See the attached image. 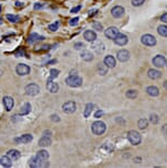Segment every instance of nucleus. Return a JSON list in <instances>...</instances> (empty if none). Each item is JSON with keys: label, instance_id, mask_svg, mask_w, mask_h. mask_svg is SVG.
I'll return each mask as SVG.
<instances>
[{"label": "nucleus", "instance_id": "f257e3e1", "mask_svg": "<svg viewBox=\"0 0 167 168\" xmlns=\"http://www.w3.org/2000/svg\"><path fill=\"white\" fill-rule=\"evenodd\" d=\"M91 131L92 133L96 134V135H101L106 132V124L102 121H96L92 123L91 125Z\"/></svg>", "mask_w": 167, "mask_h": 168}, {"label": "nucleus", "instance_id": "f03ea898", "mask_svg": "<svg viewBox=\"0 0 167 168\" xmlns=\"http://www.w3.org/2000/svg\"><path fill=\"white\" fill-rule=\"evenodd\" d=\"M66 84L68 85L69 87H73V88H77L79 86H81L83 84V78L78 77V76H69V77L66 78Z\"/></svg>", "mask_w": 167, "mask_h": 168}, {"label": "nucleus", "instance_id": "7ed1b4c3", "mask_svg": "<svg viewBox=\"0 0 167 168\" xmlns=\"http://www.w3.org/2000/svg\"><path fill=\"white\" fill-rule=\"evenodd\" d=\"M128 140L130 141L132 145H139L142 141V137L136 131H130L128 132Z\"/></svg>", "mask_w": 167, "mask_h": 168}, {"label": "nucleus", "instance_id": "20e7f679", "mask_svg": "<svg viewBox=\"0 0 167 168\" xmlns=\"http://www.w3.org/2000/svg\"><path fill=\"white\" fill-rule=\"evenodd\" d=\"M29 166H30V167H33V168L45 167V166H49V161H43L35 156V157H32V158L30 159Z\"/></svg>", "mask_w": 167, "mask_h": 168}, {"label": "nucleus", "instance_id": "39448f33", "mask_svg": "<svg viewBox=\"0 0 167 168\" xmlns=\"http://www.w3.org/2000/svg\"><path fill=\"white\" fill-rule=\"evenodd\" d=\"M24 91L28 96H36L39 92H40V87L37 86L36 84H29L25 86L24 88Z\"/></svg>", "mask_w": 167, "mask_h": 168}, {"label": "nucleus", "instance_id": "423d86ee", "mask_svg": "<svg viewBox=\"0 0 167 168\" xmlns=\"http://www.w3.org/2000/svg\"><path fill=\"white\" fill-rule=\"evenodd\" d=\"M141 42L146 46H154L156 44V39L151 34H144L141 37Z\"/></svg>", "mask_w": 167, "mask_h": 168}, {"label": "nucleus", "instance_id": "0eeeda50", "mask_svg": "<svg viewBox=\"0 0 167 168\" xmlns=\"http://www.w3.org/2000/svg\"><path fill=\"white\" fill-rule=\"evenodd\" d=\"M30 67H29L28 65H25V64H19V65H17V67H15V71H17V74L18 75H20V76H25V75H28L29 73H30Z\"/></svg>", "mask_w": 167, "mask_h": 168}, {"label": "nucleus", "instance_id": "6e6552de", "mask_svg": "<svg viewBox=\"0 0 167 168\" xmlns=\"http://www.w3.org/2000/svg\"><path fill=\"white\" fill-rule=\"evenodd\" d=\"M62 109L65 113H73L76 111V103L74 101H67L63 105Z\"/></svg>", "mask_w": 167, "mask_h": 168}, {"label": "nucleus", "instance_id": "1a4fd4ad", "mask_svg": "<svg viewBox=\"0 0 167 168\" xmlns=\"http://www.w3.org/2000/svg\"><path fill=\"white\" fill-rule=\"evenodd\" d=\"M166 58L163 55H157L153 58V64L155 67H164V66H166Z\"/></svg>", "mask_w": 167, "mask_h": 168}, {"label": "nucleus", "instance_id": "9d476101", "mask_svg": "<svg viewBox=\"0 0 167 168\" xmlns=\"http://www.w3.org/2000/svg\"><path fill=\"white\" fill-rule=\"evenodd\" d=\"M111 14L113 18H122L124 15V8L121 7V6H116V7L112 8L111 10Z\"/></svg>", "mask_w": 167, "mask_h": 168}, {"label": "nucleus", "instance_id": "9b49d317", "mask_svg": "<svg viewBox=\"0 0 167 168\" xmlns=\"http://www.w3.org/2000/svg\"><path fill=\"white\" fill-rule=\"evenodd\" d=\"M113 41H114V43L117 44V45H120V46H123V45H125L126 43H128V41H129V39H128V36L124 34H122V33H119L114 39H113Z\"/></svg>", "mask_w": 167, "mask_h": 168}, {"label": "nucleus", "instance_id": "f8f14e48", "mask_svg": "<svg viewBox=\"0 0 167 168\" xmlns=\"http://www.w3.org/2000/svg\"><path fill=\"white\" fill-rule=\"evenodd\" d=\"M118 34H119V30L116 27H109V28L104 31V35L108 39H111V40H113Z\"/></svg>", "mask_w": 167, "mask_h": 168}, {"label": "nucleus", "instance_id": "ddd939ff", "mask_svg": "<svg viewBox=\"0 0 167 168\" xmlns=\"http://www.w3.org/2000/svg\"><path fill=\"white\" fill-rule=\"evenodd\" d=\"M91 47H92V49H94L96 53H98V54H101V53L104 51V44L101 42V41H98L97 39H96V40L94 41V43H92Z\"/></svg>", "mask_w": 167, "mask_h": 168}, {"label": "nucleus", "instance_id": "4468645a", "mask_svg": "<svg viewBox=\"0 0 167 168\" xmlns=\"http://www.w3.org/2000/svg\"><path fill=\"white\" fill-rule=\"evenodd\" d=\"M117 58L120 62H126L130 58V53L126 49H121L117 53Z\"/></svg>", "mask_w": 167, "mask_h": 168}, {"label": "nucleus", "instance_id": "2eb2a0df", "mask_svg": "<svg viewBox=\"0 0 167 168\" xmlns=\"http://www.w3.org/2000/svg\"><path fill=\"white\" fill-rule=\"evenodd\" d=\"M3 105H5V108H6L7 111H11L13 109L14 100L11 97L6 96V97H3Z\"/></svg>", "mask_w": 167, "mask_h": 168}, {"label": "nucleus", "instance_id": "dca6fc26", "mask_svg": "<svg viewBox=\"0 0 167 168\" xmlns=\"http://www.w3.org/2000/svg\"><path fill=\"white\" fill-rule=\"evenodd\" d=\"M84 37H85V40L88 41V42H94V41L97 39V34H96L94 31H91V30H87V31H85V33H84Z\"/></svg>", "mask_w": 167, "mask_h": 168}, {"label": "nucleus", "instance_id": "f3484780", "mask_svg": "<svg viewBox=\"0 0 167 168\" xmlns=\"http://www.w3.org/2000/svg\"><path fill=\"white\" fill-rule=\"evenodd\" d=\"M147 76L151 78V79L156 80V79H160L162 77V73H160V70L151 68V69H148V71H147Z\"/></svg>", "mask_w": 167, "mask_h": 168}, {"label": "nucleus", "instance_id": "a211bd4d", "mask_svg": "<svg viewBox=\"0 0 167 168\" xmlns=\"http://www.w3.org/2000/svg\"><path fill=\"white\" fill-rule=\"evenodd\" d=\"M46 88L49 89V92H52V93H56V92L58 91V89H59V86L56 84V83L52 81V80L49 79V80H47V85H46Z\"/></svg>", "mask_w": 167, "mask_h": 168}, {"label": "nucleus", "instance_id": "6ab92c4d", "mask_svg": "<svg viewBox=\"0 0 167 168\" xmlns=\"http://www.w3.org/2000/svg\"><path fill=\"white\" fill-rule=\"evenodd\" d=\"M0 165L3 166V167H11L12 165V159L6 155V156H1L0 157Z\"/></svg>", "mask_w": 167, "mask_h": 168}, {"label": "nucleus", "instance_id": "aec40b11", "mask_svg": "<svg viewBox=\"0 0 167 168\" xmlns=\"http://www.w3.org/2000/svg\"><path fill=\"white\" fill-rule=\"evenodd\" d=\"M146 92H147V95L151 96V97H157V96L160 95L158 88L155 87V86H148V87L146 88Z\"/></svg>", "mask_w": 167, "mask_h": 168}, {"label": "nucleus", "instance_id": "412c9836", "mask_svg": "<svg viewBox=\"0 0 167 168\" xmlns=\"http://www.w3.org/2000/svg\"><path fill=\"white\" fill-rule=\"evenodd\" d=\"M32 140H33V136H32L31 134H24V135L20 136L19 139H15L17 142L23 143V144H28V143H30V142H32Z\"/></svg>", "mask_w": 167, "mask_h": 168}, {"label": "nucleus", "instance_id": "4be33fe9", "mask_svg": "<svg viewBox=\"0 0 167 168\" xmlns=\"http://www.w3.org/2000/svg\"><path fill=\"white\" fill-rule=\"evenodd\" d=\"M104 63L108 66V67H110V68H113L114 66H116V59H114V57L111 55H108L104 57Z\"/></svg>", "mask_w": 167, "mask_h": 168}, {"label": "nucleus", "instance_id": "5701e85b", "mask_svg": "<svg viewBox=\"0 0 167 168\" xmlns=\"http://www.w3.org/2000/svg\"><path fill=\"white\" fill-rule=\"evenodd\" d=\"M42 40H44V36H42V35H39L37 33H31L30 36H29V43H35L37 42V41H42Z\"/></svg>", "mask_w": 167, "mask_h": 168}, {"label": "nucleus", "instance_id": "b1692460", "mask_svg": "<svg viewBox=\"0 0 167 168\" xmlns=\"http://www.w3.org/2000/svg\"><path fill=\"white\" fill-rule=\"evenodd\" d=\"M7 155L12 159V161H17V159L20 158L21 153L19 152V151H17V149H10V151L7 153Z\"/></svg>", "mask_w": 167, "mask_h": 168}, {"label": "nucleus", "instance_id": "393cba45", "mask_svg": "<svg viewBox=\"0 0 167 168\" xmlns=\"http://www.w3.org/2000/svg\"><path fill=\"white\" fill-rule=\"evenodd\" d=\"M36 157H37V158H40V159L43 161H49V153L45 151V149H42V151H39V152H37Z\"/></svg>", "mask_w": 167, "mask_h": 168}, {"label": "nucleus", "instance_id": "a878e982", "mask_svg": "<svg viewBox=\"0 0 167 168\" xmlns=\"http://www.w3.org/2000/svg\"><path fill=\"white\" fill-rule=\"evenodd\" d=\"M51 143H52V141H51V139H49V136H43L41 140L39 141V145L42 147H46L49 146V145H51Z\"/></svg>", "mask_w": 167, "mask_h": 168}, {"label": "nucleus", "instance_id": "bb28decb", "mask_svg": "<svg viewBox=\"0 0 167 168\" xmlns=\"http://www.w3.org/2000/svg\"><path fill=\"white\" fill-rule=\"evenodd\" d=\"M30 112H31V105L29 102H25L24 105L21 107L20 113L22 115H25V114H29Z\"/></svg>", "mask_w": 167, "mask_h": 168}, {"label": "nucleus", "instance_id": "cd10ccee", "mask_svg": "<svg viewBox=\"0 0 167 168\" xmlns=\"http://www.w3.org/2000/svg\"><path fill=\"white\" fill-rule=\"evenodd\" d=\"M80 56H81V58H83L84 61H86V62H90V61H92V58H94V56H92V54H91L89 51H84L83 53L80 54Z\"/></svg>", "mask_w": 167, "mask_h": 168}, {"label": "nucleus", "instance_id": "c85d7f7f", "mask_svg": "<svg viewBox=\"0 0 167 168\" xmlns=\"http://www.w3.org/2000/svg\"><path fill=\"white\" fill-rule=\"evenodd\" d=\"M94 103H87L86 105V108H85V111H84V115H85V118H88L89 115H90L91 111H92V109H94Z\"/></svg>", "mask_w": 167, "mask_h": 168}, {"label": "nucleus", "instance_id": "c756f323", "mask_svg": "<svg viewBox=\"0 0 167 168\" xmlns=\"http://www.w3.org/2000/svg\"><path fill=\"white\" fill-rule=\"evenodd\" d=\"M157 32L158 34L164 36V37H167V25H160L157 28Z\"/></svg>", "mask_w": 167, "mask_h": 168}, {"label": "nucleus", "instance_id": "7c9ffc66", "mask_svg": "<svg viewBox=\"0 0 167 168\" xmlns=\"http://www.w3.org/2000/svg\"><path fill=\"white\" fill-rule=\"evenodd\" d=\"M147 125H148V121H147L146 119H140L139 120V122H138V126H139L141 130H144V129H146Z\"/></svg>", "mask_w": 167, "mask_h": 168}, {"label": "nucleus", "instance_id": "2f4dec72", "mask_svg": "<svg viewBox=\"0 0 167 168\" xmlns=\"http://www.w3.org/2000/svg\"><path fill=\"white\" fill-rule=\"evenodd\" d=\"M98 71H99L100 75H106L107 71H108V66H107L106 64H104V65L99 64V65H98Z\"/></svg>", "mask_w": 167, "mask_h": 168}, {"label": "nucleus", "instance_id": "473e14b6", "mask_svg": "<svg viewBox=\"0 0 167 168\" xmlns=\"http://www.w3.org/2000/svg\"><path fill=\"white\" fill-rule=\"evenodd\" d=\"M6 18H7L10 22H12V23H15V22H18L19 20H20L19 15H15V14H7Z\"/></svg>", "mask_w": 167, "mask_h": 168}, {"label": "nucleus", "instance_id": "72a5a7b5", "mask_svg": "<svg viewBox=\"0 0 167 168\" xmlns=\"http://www.w3.org/2000/svg\"><path fill=\"white\" fill-rule=\"evenodd\" d=\"M125 96L130 99H134V98L138 97V91L136 90H129V91H126Z\"/></svg>", "mask_w": 167, "mask_h": 168}, {"label": "nucleus", "instance_id": "f704fd0d", "mask_svg": "<svg viewBox=\"0 0 167 168\" xmlns=\"http://www.w3.org/2000/svg\"><path fill=\"white\" fill-rule=\"evenodd\" d=\"M150 121L153 123V124H157L158 123V121H160V119H158V117H157V114H151V117H150Z\"/></svg>", "mask_w": 167, "mask_h": 168}, {"label": "nucleus", "instance_id": "c9c22d12", "mask_svg": "<svg viewBox=\"0 0 167 168\" xmlns=\"http://www.w3.org/2000/svg\"><path fill=\"white\" fill-rule=\"evenodd\" d=\"M58 27H59V22L58 21H56V22H54V23H52V24H49V29L51 30V31H56L57 29H58Z\"/></svg>", "mask_w": 167, "mask_h": 168}, {"label": "nucleus", "instance_id": "e433bc0d", "mask_svg": "<svg viewBox=\"0 0 167 168\" xmlns=\"http://www.w3.org/2000/svg\"><path fill=\"white\" fill-rule=\"evenodd\" d=\"M92 28L95 29V30H98V31H101V30H102V24H101L100 22L95 21L92 23Z\"/></svg>", "mask_w": 167, "mask_h": 168}, {"label": "nucleus", "instance_id": "4c0bfd02", "mask_svg": "<svg viewBox=\"0 0 167 168\" xmlns=\"http://www.w3.org/2000/svg\"><path fill=\"white\" fill-rule=\"evenodd\" d=\"M49 74H51V79L52 78H55L58 76V74H59V70L55 69V68H53V69H51V71H49Z\"/></svg>", "mask_w": 167, "mask_h": 168}, {"label": "nucleus", "instance_id": "58836bf2", "mask_svg": "<svg viewBox=\"0 0 167 168\" xmlns=\"http://www.w3.org/2000/svg\"><path fill=\"white\" fill-rule=\"evenodd\" d=\"M144 3V0H132V5L134 7H139Z\"/></svg>", "mask_w": 167, "mask_h": 168}, {"label": "nucleus", "instance_id": "ea45409f", "mask_svg": "<svg viewBox=\"0 0 167 168\" xmlns=\"http://www.w3.org/2000/svg\"><path fill=\"white\" fill-rule=\"evenodd\" d=\"M74 47L76 49H83L84 47H85V45H84V43H81V42H78V43H75V45H74Z\"/></svg>", "mask_w": 167, "mask_h": 168}, {"label": "nucleus", "instance_id": "a19ab883", "mask_svg": "<svg viewBox=\"0 0 167 168\" xmlns=\"http://www.w3.org/2000/svg\"><path fill=\"white\" fill-rule=\"evenodd\" d=\"M78 21H79V18H74V19H71L69 21V24L71 27H75V25L78 24Z\"/></svg>", "mask_w": 167, "mask_h": 168}, {"label": "nucleus", "instance_id": "79ce46f5", "mask_svg": "<svg viewBox=\"0 0 167 168\" xmlns=\"http://www.w3.org/2000/svg\"><path fill=\"white\" fill-rule=\"evenodd\" d=\"M59 115H57V114H52L51 115V121H53V122H59Z\"/></svg>", "mask_w": 167, "mask_h": 168}, {"label": "nucleus", "instance_id": "37998d69", "mask_svg": "<svg viewBox=\"0 0 167 168\" xmlns=\"http://www.w3.org/2000/svg\"><path fill=\"white\" fill-rule=\"evenodd\" d=\"M43 7H44L43 3H41V2H36L34 5V10H40V9H42Z\"/></svg>", "mask_w": 167, "mask_h": 168}, {"label": "nucleus", "instance_id": "c03bdc74", "mask_svg": "<svg viewBox=\"0 0 167 168\" xmlns=\"http://www.w3.org/2000/svg\"><path fill=\"white\" fill-rule=\"evenodd\" d=\"M80 9H81V6H77V7L73 8V9L70 10V12H71V13H76V12H78Z\"/></svg>", "mask_w": 167, "mask_h": 168}, {"label": "nucleus", "instance_id": "a18cd8bd", "mask_svg": "<svg viewBox=\"0 0 167 168\" xmlns=\"http://www.w3.org/2000/svg\"><path fill=\"white\" fill-rule=\"evenodd\" d=\"M15 56H18V57H20V56H22V55H24V51H22V49H19V51H17L15 53Z\"/></svg>", "mask_w": 167, "mask_h": 168}, {"label": "nucleus", "instance_id": "49530a36", "mask_svg": "<svg viewBox=\"0 0 167 168\" xmlns=\"http://www.w3.org/2000/svg\"><path fill=\"white\" fill-rule=\"evenodd\" d=\"M102 114H104V111H101V110H98V111L95 113V118H100Z\"/></svg>", "mask_w": 167, "mask_h": 168}, {"label": "nucleus", "instance_id": "de8ad7c7", "mask_svg": "<svg viewBox=\"0 0 167 168\" xmlns=\"http://www.w3.org/2000/svg\"><path fill=\"white\" fill-rule=\"evenodd\" d=\"M160 20L163 22H165V23H167V12L166 13H164L162 17H160Z\"/></svg>", "mask_w": 167, "mask_h": 168}, {"label": "nucleus", "instance_id": "09e8293b", "mask_svg": "<svg viewBox=\"0 0 167 168\" xmlns=\"http://www.w3.org/2000/svg\"><path fill=\"white\" fill-rule=\"evenodd\" d=\"M162 131H163V133L165 134V135H167V124H164V125H163Z\"/></svg>", "mask_w": 167, "mask_h": 168}, {"label": "nucleus", "instance_id": "8fccbe9b", "mask_svg": "<svg viewBox=\"0 0 167 168\" xmlns=\"http://www.w3.org/2000/svg\"><path fill=\"white\" fill-rule=\"evenodd\" d=\"M44 135H45V136H49V135H51V134H52V132H51V131H47V130H46V131H44Z\"/></svg>", "mask_w": 167, "mask_h": 168}, {"label": "nucleus", "instance_id": "3c124183", "mask_svg": "<svg viewBox=\"0 0 167 168\" xmlns=\"http://www.w3.org/2000/svg\"><path fill=\"white\" fill-rule=\"evenodd\" d=\"M76 75H77L76 70H75V71H74V70H71V71H70V76H76Z\"/></svg>", "mask_w": 167, "mask_h": 168}, {"label": "nucleus", "instance_id": "603ef678", "mask_svg": "<svg viewBox=\"0 0 167 168\" xmlns=\"http://www.w3.org/2000/svg\"><path fill=\"white\" fill-rule=\"evenodd\" d=\"M15 7H22V3L19 2V1H17V2H15Z\"/></svg>", "mask_w": 167, "mask_h": 168}, {"label": "nucleus", "instance_id": "864d4df0", "mask_svg": "<svg viewBox=\"0 0 167 168\" xmlns=\"http://www.w3.org/2000/svg\"><path fill=\"white\" fill-rule=\"evenodd\" d=\"M95 12H97V10H94V11L91 10V11H90V13H89V15H92V14H95Z\"/></svg>", "mask_w": 167, "mask_h": 168}, {"label": "nucleus", "instance_id": "5fc2aeb1", "mask_svg": "<svg viewBox=\"0 0 167 168\" xmlns=\"http://www.w3.org/2000/svg\"><path fill=\"white\" fill-rule=\"evenodd\" d=\"M164 88H165V89L167 90V80L165 81V83H164Z\"/></svg>", "mask_w": 167, "mask_h": 168}, {"label": "nucleus", "instance_id": "6e6d98bb", "mask_svg": "<svg viewBox=\"0 0 167 168\" xmlns=\"http://www.w3.org/2000/svg\"><path fill=\"white\" fill-rule=\"evenodd\" d=\"M1 23H2V20H1V19H0V24H1Z\"/></svg>", "mask_w": 167, "mask_h": 168}, {"label": "nucleus", "instance_id": "4d7b16f0", "mask_svg": "<svg viewBox=\"0 0 167 168\" xmlns=\"http://www.w3.org/2000/svg\"><path fill=\"white\" fill-rule=\"evenodd\" d=\"M0 11H1V6H0Z\"/></svg>", "mask_w": 167, "mask_h": 168}, {"label": "nucleus", "instance_id": "13d9d810", "mask_svg": "<svg viewBox=\"0 0 167 168\" xmlns=\"http://www.w3.org/2000/svg\"><path fill=\"white\" fill-rule=\"evenodd\" d=\"M166 66H167V63H166Z\"/></svg>", "mask_w": 167, "mask_h": 168}]
</instances>
